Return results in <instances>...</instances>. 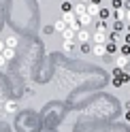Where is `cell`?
I'll list each match as a JSON object with an SVG mask.
<instances>
[{"label": "cell", "instance_id": "obj_1", "mask_svg": "<svg viewBox=\"0 0 130 132\" xmlns=\"http://www.w3.org/2000/svg\"><path fill=\"white\" fill-rule=\"evenodd\" d=\"M92 53H94V55H98V57L107 55V43H94V47H92Z\"/></svg>", "mask_w": 130, "mask_h": 132}, {"label": "cell", "instance_id": "obj_2", "mask_svg": "<svg viewBox=\"0 0 130 132\" xmlns=\"http://www.w3.org/2000/svg\"><path fill=\"white\" fill-rule=\"evenodd\" d=\"M124 83H130V75H128V72H121L119 77H113V85H115V87L124 85Z\"/></svg>", "mask_w": 130, "mask_h": 132}, {"label": "cell", "instance_id": "obj_3", "mask_svg": "<svg viewBox=\"0 0 130 132\" xmlns=\"http://www.w3.org/2000/svg\"><path fill=\"white\" fill-rule=\"evenodd\" d=\"M92 38H94V43H107V30H98V28H96Z\"/></svg>", "mask_w": 130, "mask_h": 132}, {"label": "cell", "instance_id": "obj_4", "mask_svg": "<svg viewBox=\"0 0 130 132\" xmlns=\"http://www.w3.org/2000/svg\"><path fill=\"white\" fill-rule=\"evenodd\" d=\"M87 13H90L92 17H100V4H96V2H87Z\"/></svg>", "mask_w": 130, "mask_h": 132}, {"label": "cell", "instance_id": "obj_5", "mask_svg": "<svg viewBox=\"0 0 130 132\" xmlns=\"http://www.w3.org/2000/svg\"><path fill=\"white\" fill-rule=\"evenodd\" d=\"M107 53H111V55L119 53V45L115 43V40H107Z\"/></svg>", "mask_w": 130, "mask_h": 132}, {"label": "cell", "instance_id": "obj_6", "mask_svg": "<svg viewBox=\"0 0 130 132\" xmlns=\"http://www.w3.org/2000/svg\"><path fill=\"white\" fill-rule=\"evenodd\" d=\"M77 40H79V43H87V40H90V32L85 30V26L77 32Z\"/></svg>", "mask_w": 130, "mask_h": 132}, {"label": "cell", "instance_id": "obj_7", "mask_svg": "<svg viewBox=\"0 0 130 132\" xmlns=\"http://www.w3.org/2000/svg\"><path fill=\"white\" fill-rule=\"evenodd\" d=\"M62 19L66 21V23L75 21V19H77V13H75V9H72V11H62Z\"/></svg>", "mask_w": 130, "mask_h": 132}, {"label": "cell", "instance_id": "obj_8", "mask_svg": "<svg viewBox=\"0 0 130 132\" xmlns=\"http://www.w3.org/2000/svg\"><path fill=\"white\" fill-rule=\"evenodd\" d=\"M92 19H94V17H92V15L87 13V11H85L83 15H79V21H81V26H85V28H87V26L92 23Z\"/></svg>", "mask_w": 130, "mask_h": 132}, {"label": "cell", "instance_id": "obj_9", "mask_svg": "<svg viewBox=\"0 0 130 132\" xmlns=\"http://www.w3.org/2000/svg\"><path fill=\"white\" fill-rule=\"evenodd\" d=\"M53 28H55V32H60V34H62V32H64V30L68 28V23L64 21V19H58V21L53 23Z\"/></svg>", "mask_w": 130, "mask_h": 132}, {"label": "cell", "instance_id": "obj_10", "mask_svg": "<svg viewBox=\"0 0 130 132\" xmlns=\"http://www.w3.org/2000/svg\"><path fill=\"white\" fill-rule=\"evenodd\" d=\"M62 36H64V38H68V40H75V38H77V32L72 30V28H66V30L62 32Z\"/></svg>", "mask_w": 130, "mask_h": 132}, {"label": "cell", "instance_id": "obj_11", "mask_svg": "<svg viewBox=\"0 0 130 132\" xmlns=\"http://www.w3.org/2000/svg\"><path fill=\"white\" fill-rule=\"evenodd\" d=\"M115 62H117V66H119V68H124V66L128 64V55H124V53H117Z\"/></svg>", "mask_w": 130, "mask_h": 132}, {"label": "cell", "instance_id": "obj_12", "mask_svg": "<svg viewBox=\"0 0 130 132\" xmlns=\"http://www.w3.org/2000/svg\"><path fill=\"white\" fill-rule=\"evenodd\" d=\"M62 47H64V51H66V53H72V47H75V40H68V38H64Z\"/></svg>", "mask_w": 130, "mask_h": 132}, {"label": "cell", "instance_id": "obj_13", "mask_svg": "<svg viewBox=\"0 0 130 132\" xmlns=\"http://www.w3.org/2000/svg\"><path fill=\"white\" fill-rule=\"evenodd\" d=\"M2 53H4V57H6V60L11 62L13 57H15V47H4V51H2Z\"/></svg>", "mask_w": 130, "mask_h": 132}, {"label": "cell", "instance_id": "obj_14", "mask_svg": "<svg viewBox=\"0 0 130 132\" xmlns=\"http://www.w3.org/2000/svg\"><path fill=\"white\" fill-rule=\"evenodd\" d=\"M107 40H115V43H117V40H119V30H109L107 32Z\"/></svg>", "mask_w": 130, "mask_h": 132}, {"label": "cell", "instance_id": "obj_15", "mask_svg": "<svg viewBox=\"0 0 130 132\" xmlns=\"http://www.w3.org/2000/svg\"><path fill=\"white\" fill-rule=\"evenodd\" d=\"M4 43H6V47H17V36H15V34H11L9 38L4 40Z\"/></svg>", "mask_w": 130, "mask_h": 132}, {"label": "cell", "instance_id": "obj_16", "mask_svg": "<svg viewBox=\"0 0 130 132\" xmlns=\"http://www.w3.org/2000/svg\"><path fill=\"white\" fill-rule=\"evenodd\" d=\"M115 19H119V21L126 19V11L121 9V6H119V9H115Z\"/></svg>", "mask_w": 130, "mask_h": 132}, {"label": "cell", "instance_id": "obj_17", "mask_svg": "<svg viewBox=\"0 0 130 132\" xmlns=\"http://www.w3.org/2000/svg\"><path fill=\"white\" fill-rule=\"evenodd\" d=\"M4 109L9 111V113H13L15 109H17V102H15V100H9V102H6V106H4Z\"/></svg>", "mask_w": 130, "mask_h": 132}, {"label": "cell", "instance_id": "obj_18", "mask_svg": "<svg viewBox=\"0 0 130 132\" xmlns=\"http://www.w3.org/2000/svg\"><path fill=\"white\" fill-rule=\"evenodd\" d=\"M111 11L113 9H100V19H109L111 17Z\"/></svg>", "mask_w": 130, "mask_h": 132}, {"label": "cell", "instance_id": "obj_19", "mask_svg": "<svg viewBox=\"0 0 130 132\" xmlns=\"http://www.w3.org/2000/svg\"><path fill=\"white\" fill-rule=\"evenodd\" d=\"M119 53H124V55L130 57V45H128V43H126V45H119Z\"/></svg>", "mask_w": 130, "mask_h": 132}, {"label": "cell", "instance_id": "obj_20", "mask_svg": "<svg viewBox=\"0 0 130 132\" xmlns=\"http://www.w3.org/2000/svg\"><path fill=\"white\" fill-rule=\"evenodd\" d=\"M119 6H124V0H111V9H113V11L119 9Z\"/></svg>", "mask_w": 130, "mask_h": 132}, {"label": "cell", "instance_id": "obj_21", "mask_svg": "<svg viewBox=\"0 0 130 132\" xmlns=\"http://www.w3.org/2000/svg\"><path fill=\"white\" fill-rule=\"evenodd\" d=\"M79 49H81V53H90V51H92V45H87V43H81V47H79Z\"/></svg>", "mask_w": 130, "mask_h": 132}, {"label": "cell", "instance_id": "obj_22", "mask_svg": "<svg viewBox=\"0 0 130 132\" xmlns=\"http://www.w3.org/2000/svg\"><path fill=\"white\" fill-rule=\"evenodd\" d=\"M75 6L70 4V0H66V2H62V11H72Z\"/></svg>", "mask_w": 130, "mask_h": 132}, {"label": "cell", "instance_id": "obj_23", "mask_svg": "<svg viewBox=\"0 0 130 132\" xmlns=\"http://www.w3.org/2000/svg\"><path fill=\"white\" fill-rule=\"evenodd\" d=\"M53 30H55L53 26H45V28H43V34H51V32H53Z\"/></svg>", "mask_w": 130, "mask_h": 132}, {"label": "cell", "instance_id": "obj_24", "mask_svg": "<svg viewBox=\"0 0 130 132\" xmlns=\"http://www.w3.org/2000/svg\"><path fill=\"white\" fill-rule=\"evenodd\" d=\"M6 62H9V60H6V57H4V53H0V68H2V66H4Z\"/></svg>", "mask_w": 130, "mask_h": 132}, {"label": "cell", "instance_id": "obj_25", "mask_svg": "<svg viewBox=\"0 0 130 132\" xmlns=\"http://www.w3.org/2000/svg\"><path fill=\"white\" fill-rule=\"evenodd\" d=\"M4 47H6V43H4V40H0V53L4 51Z\"/></svg>", "mask_w": 130, "mask_h": 132}, {"label": "cell", "instance_id": "obj_26", "mask_svg": "<svg viewBox=\"0 0 130 132\" xmlns=\"http://www.w3.org/2000/svg\"><path fill=\"white\" fill-rule=\"evenodd\" d=\"M124 40H126V43L130 45V32H126V36H124Z\"/></svg>", "mask_w": 130, "mask_h": 132}, {"label": "cell", "instance_id": "obj_27", "mask_svg": "<svg viewBox=\"0 0 130 132\" xmlns=\"http://www.w3.org/2000/svg\"><path fill=\"white\" fill-rule=\"evenodd\" d=\"M124 109H126V111H130V100H128V102L124 104Z\"/></svg>", "mask_w": 130, "mask_h": 132}, {"label": "cell", "instance_id": "obj_28", "mask_svg": "<svg viewBox=\"0 0 130 132\" xmlns=\"http://www.w3.org/2000/svg\"><path fill=\"white\" fill-rule=\"evenodd\" d=\"M124 117H126V121H130V111H126V115H124Z\"/></svg>", "mask_w": 130, "mask_h": 132}, {"label": "cell", "instance_id": "obj_29", "mask_svg": "<svg viewBox=\"0 0 130 132\" xmlns=\"http://www.w3.org/2000/svg\"><path fill=\"white\" fill-rule=\"evenodd\" d=\"M126 21H130V9L126 11Z\"/></svg>", "mask_w": 130, "mask_h": 132}, {"label": "cell", "instance_id": "obj_30", "mask_svg": "<svg viewBox=\"0 0 130 132\" xmlns=\"http://www.w3.org/2000/svg\"><path fill=\"white\" fill-rule=\"evenodd\" d=\"M124 6H126V9H130V0H126V2H124Z\"/></svg>", "mask_w": 130, "mask_h": 132}, {"label": "cell", "instance_id": "obj_31", "mask_svg": "<svg viewBox=\"0 0 130 132\" xmlns=\"http://www.w3.org/2000/svg\"><path fill=\"white\" fill-rule=\"evenodd\" d=\"M126 30H128V32H130V21H128V23H126Z\"/></svg>", "mask_w": 130, "mask_h": 132}, {"label": "cell", "instance_id": "obj_32", "mask_svg": "<svg viewBox=\"0 0 130 132\" xmlns=\"http://www.w3.org/2000/svg\"><path fill=\"white\" fill-rule=\"evenodd\" d=\"M79 2H85V4H87V2H92V0H79Z\"/></svg>", "mask_w": 130, "mask_h": 132}, {"label": "cell", "instance_id": "obj_33", "mask_svg": "<svg viewBox=\"0 0 130 132\" xmlns=\"http://www.w3.org/2000/svg\"><path fill=\"white\" fill-rule=\"evenodd\" d=\"M92 2H96V4H100V2H102V0H92Z\"/></svg>", "mask_w": 130, "mask_h": 132}]
</instances>
